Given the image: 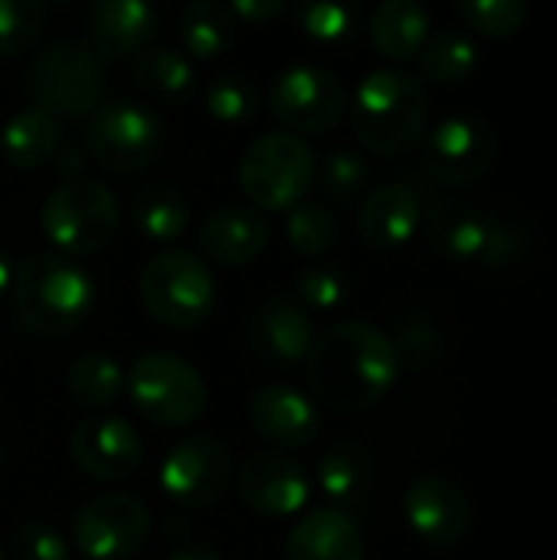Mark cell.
Returning <instances> with one entry per match:
<instances>
[{"mask_svg":"<svg viewBox=\"0 0 557 560\" xmlns=\"http://www.w3.org/2000/svg\"><path fill=\"white\" fill-rule=\"evenodd\" d=\"M401 364L391 335L371 322H338L315 335L305 358L309 397L338 413L381 404L397 384Z\"/></svg>","mask_w":557,"mask_h":560,"instance_id":"6da1fadb","label":"cell"},{"mask_svg":"<svg viewBox=\"0 0 557 560\" xmlns=\"http://www.w3.org/2000/svg\"><path fill=\"white\" fill-rule=\"evenodd\" d=\"M95 302L92 279L82 266L59 253H33L20 259L10 282V308L23 331L59 338L76 331Z\"/></svg>","mask_w":557,"mask_h":560,"instance_id":"7a4b0ae2","label":"cell"},{"mask_svg":"<svg viewBox=\"0 0 557 560\" xmlns=\"http://www.w3.org/2000/svg\"><path fill=\"white\" fill-rule=\"evenodd\" d=\"M430 118V98L417 75L404 69H374L361 79L351 102L355 138L378 158H397L420 144Z\"/></svg>","mask_w":557,"mask_h":560,"instance_id":"3957f363","label":"cell"},{"mask_svg":"<svg viewBox=\"0 0 557 560\" xmlns=\"http://www.w3.org/2000/svg\"><path fill=\"white\" fill-rule=\"evenodd\" d=\"M138 295L144 312L171 328H200L217 305V282L210 266L190 249H164L151 256L138 276Z\"/></svg>","mask_w":557,"mask_h":560,"instance_id":"277c9868","label":"cell"},{"mask_svg":"<svg viewBox=\"0 0 557 560\" xmlns=\"http://www.w3.org/2000/svg\"><path fill=\"white\" fill-rule=\"evenodd\" d=\"M315 151L292 131L259 135L240 158V187L259 213H289L315 184Z\"/></svg>","mask_w":557,"mask_h":560,"instance_id":"5b68a950","label":"cell"},{"mask_svg":"<svg viewBox=\"0 0 557 560\" xmlns=\"http://www.w3.org/2000/svg\"><path fill=\"white\" fill-rule=\"evenodd\" d=\"M125 390L138 417L161 430L190 427L207 410V384L200 371L171 351L141 354L125 377Z\"/></svg>","mask_w":557,"mask_h":560,"instance_id":"8992f818","label":"cell"},{"mask_svg":"<svg viewBox=\"0 0 557 560\" xmlns=\"http://www.w3.org/2000/svg\"><path fill=\"white\" fill-rule=\"evenodd\" d=\"M39 226L59 253L92 256L102 253L118 230V200L105 184L72 177L43 200Z\"/></svg>","mask_w":557,"mask_h":560,"instance_id":"52a82bcc","label":"cell"},{"mask_svg":"<svg viewBox=\"0 0 557 560\" xmlns=\"http://www.w3.org/2000/svg\"><path fill=\"white\" fill-rule=\"evenodd\" d=\"M26 89L36 108L49 112L56 121L89 118L102 105V62L85 43H53L33 56Z\"/></svg>","mask_w":557,"mask_h":560,"instance_id":"ba28073f","label":"cell"},{"mask_svg":"<svg viewBox=\"0 0 557 560\" xmlns=\"http://www.w3.org/2000/svg\"><path fill=\"white\" fill-rule=\"evenodd\" d=\"M85 148L102 167L115 174H135L161 158L164 121L144 102L112 98L85 118Z\"/></svg>","mask_w":557,"mask_h":560,"instance_id":"9c48e42d","label":"cell"},{"mask_svg":"<svg viewBox=\"0 0 557 560\" xmlns=\"http://www.w3.org/2000/svg\"><path fill=\"white\" fill-rule=\"evenodd\" d=\"M345 108H348L345 85L325 66H312V62L289 66L269 85L272 118L299 138L332 131L345 118Z\"/></svg>","mask_w":557,"mask_h":560,"instance_id":"30bf717a","label":"cell"},{"mask_svg":"<svg viewBox=\"0 0 557 560\" xmlns=\"http://www.w3.org/2000/svg\"><path fill=\"white\" fill-rule=\"evenodd\" d=\"M499 158V135L483 115H453L440 121L423 148L427 174L443 187L479 184Z\"/></svg>","mask_w":557,"mask_h":560,"instance_id":"8fae6325","label":"cell"},{"mask_svg":"<svg viewBox=\"0 0 557 560\" xmlns=\"http://www.w3.org/2000/svg\"><path fill=\"white\" fill-rule=\"evenodd\" d=\"M230 479V450L210 433H194L174 443L158 472L161 492L184 509H213L227 495Z\"/></svg>","mask_w":557,"mask_h":560,"instance_id":"7c38bea8","label":"cell"},{"mask_svg":"<svg viewBox=\"0 0 557 560\" xmlns=\"http://www.w3.org/2000/svg\"><path fill=\"white\" fill-rule=\"evenodd\" d=\"M151 538V512L141 499L108 492L85 502L72 518V541L89 560L135 558Z\"/></svg>","mask_w":557,"mask_h":560,"instance_id":"4fadbf2b","label":"cell"},{"mask_svg":"<svg viewBox=\"0 0 557 560\" xmlns=\"http://www.w3.org/2000/svg\"><path fill=\"white\" fill-rule=\"evenodd\" d=\"M240 502L263 518H292L309 505L312 482L302 463L279 450H259L236 472Z\"/></svg>","mask_w":557,"mask_h":560,"instance_id":"5bb4252c","label":"cell"},{"mask_svg":"<svg viewBox=\"0 0 557 560\" xmlns=\"http://www.w3.org/2000/svg\"><path fill=\"white\" fill-rule=\"evenodd\" d=\"M69 456L76 469L95 482H125L138 472L144 450L138 430L121 417H85L69 433Z\"/></svg>","mask_w":557,"mask_h":560,"instance_id":"9a60e30c","label":"cell"},{"mask_svg":"<svg viewBox=\"0 0 557 560\" xmlns=\"http://www.w3.org/2000/svg\"><path fill=\"white\" fill-rule=\"evenodd\" d=\"M312 341H315L312 315L292 295L263 299L246 322L250 354L272 371H289L292 364H305Z\"/></svg>","mask_w":557,"mask_h":560,"instance_id":"2e32d148","label":"cell"},{"mask_svg":"<svg viewBox=\"0 0 557 560\" xmlns=\"http://www.w3.org/2000/svg\"><path fill=\"white\" fill-rule=\"evenodd\" d=\"M404 518L423 545L453 548L466 538L473 512L466 492L453 479L427 472L404 492Z\"/></svg>","mask_w":557,"mask_h":560,"instance_id":"e0dca14e","label":"cell"},{"mask_svg":"<svg viewBox=\"0 0 557 560\" xmlns=\"http://www.w3.org/2000/svg\"><path fill=\"white\" fill-rule=\"evenodd\" d=\"M250 423L266 443L279 450H302L322 430L318 404L292 384H266L253 390Z\"/></svg>","mask_w":557,"mask_h":560,"instance_id":"ac0fdd59","label":"cell"},{"mask_svg":"<svg viewBox=\"0 0 557 560\" xmlns=\"http://www.w3.org/2000/svg\"><path fill=\"white\" fill-rule=\"evenodd\" d=\"M158 10L144 0H95L85 7V46L102 59H128L151 46Z\"/></svg>","mask_w":557,"mask_h":560,"instance_id":"d6986e66","label":"cell"},{"mask_svg":"<svg viewBox=\"0 0 557 560\" xmlns=\"http://www.w3.org/2000/svg\"><path fill=\"white\" fill-rule=\"evenodd\" d=\"M378 476V459L364 440L341 436L318 459V489L328 499V509L341 515H361L368 509Z\"/></svg>","mask_w":557,"mask_h":560,"instance_id":"ffe728a7","label":"cell"},{"mask_svg":"<svg viewBox=\"0 0 557 560\" xmlns=\"http://www.w3.org/2000/svg\"><path fill=\"white\" fill-rule=\"evenodd\" d=\"M272 226L266 213L250 203H227L207 213L197 243L200 253L217 266H246L269 246Z\"/></svg>","mask_w":557,"mask_h":560,"instance_id":"44dd1931","label":"cell"},{"mask_svg":"<svg viewBox=\"0 0 557 560\" xmlns=\"http://www.w3.org/2000/svg\"><path fill=\"white\" fill-rule=\"evenodd\" d=\"M420 197L407 184H381L374 187L358 210V233L364 246L378 253L401 249L414 240L420 226Z\"/></svg>","mask_w":557,"mask_h":560,"instance_id":"7402d4cb","label":"cell"},{"mask_svg":"<svg viewBox=\"0 0 557 560\" xmlns=\"http://www.w3.org/2000/svg\"><path fill=\"white\" fill-rule=\"evenodd\" d=\"M489 220H492L489 210L469 200L443 197V200H433V207L427 210V240L433 253L443 256L446 262L479 266L486 253V240H489Z\"/></svg>","mask_w":557,"mask_h":560,"instance_id":"603a6c76","label":"cell"},{"mask_svg":"<svg viewBox=\"0 0 557 560\" xmlns=\"http://www.w3.org/2000/svg\"><path fill=\"white\" fill-rule=\"evenodd\" d=\"M286 560H368V548L355 518L315 509L289 532Z\"/></svg>","mask_w":557,"mask_h":560,"instance_id":"cb8c5ba5","label":"cell"},{"mask_svg":"<svg viewBox=\"0 0 557 560\" xmlns=\"http://www.w3.org/2000/svg\"><path fill=\"white\" fill-rule=\"evenodd\" d=\"M135 85L158 105H184L197 92V72L190 59L171 46H148L131 59Z\"/></svg>","mask_w":557,"mask_h":560,"instance_id":"d4e9b609","label":"cell"},{"mask_svg":"<svg viewBox=\"0 0 557 560\" xmlns=\"http://www.w3.org/2000/svg\"><path fill=\"white\" fill-rule=\"evenodd\" d=\"M371 43L384 59L407 62L430 39V13L417 0H384L371 13Z\"/></svg>","mask_w":557,"mask_h":560,"instance_id":"484cf974","label":"cell"},{"mask_svg":"<svg viewBox=\"0 0 557 560\" xmlns=\"http://www.w3.org/2000/svg\"><path fill=\"white\" fill-rule=\"evenodd\" d=\"M56 151H59V125L49 112L36 105L16 112L0 131V154L16 171L43 167Z\"/></svg>","mask_w":557,"mask_h":560,"instance_id":"4316f807","label":"cell"},{"mask_svg":"<svg viewBox=\"0 0 557 560\" xmlns=\"http://www.w3.org/2000/svg\"><path fill=\"white\" fill-rule=\"evenodd\" d=\"M131 223L151 243H174L187 233L190 203L177 187L148 184L131 197Z\"/></svg>","mask_w":557,"mask_h":560,"instance_id":"83f0119b","label":"cell"},{"mask_svg":"<svg viewBox=\"0 0 557 560\" xmlns=\"http://www.w3.org/2000/svg\"><path fill=\"white\" fill-rule=\"evenodd\" d=\"M177 33L194 59H217L236 46V16L227 3L197 0L181 10Z\"/></svg>","mask_w":557,"mask_h":560,"instance_id":"f1b7e54d","label":"cell"},{"mask_svg":"<svg viewBox=\"0 0 557 560\" xmlns=\"http://www.w3.org/2000/svg\"><path fill=\"white\" fill-rule=\"evenodd\" d=\"M66 390L76 404L89 410H105L125 394V371L112 354L89 351L76 358L66 371Z\"/></svg>","mask_w":557,"mask_h":560,"instance_id":"f546056e","label":"cell"},{"mask_svg":"<svg viewBox=\"0 0 557 560\" xmlns=\"http://www.w3.org/2000/svg\"><path fill=\"white\" fill-rule=\"evenodd\" d=\"M479 66V46L463 30H440L420 49V72L437 85H460Z\"/></svg>","mask_w":557,"mask_h":560,"instance_id":"4dcf8cb0","label":"cell"},{"mask_svg":"<svg viewBox=\"0 0 557 560\" xmlns=\"http://www.w3.org/2000/svg\"><path fill=\"white\" fill-rule=\"evenodd\" d=\"M338 236H341L338 220L322 203L302 200L286 213V240L299 256H312V259L328 256L338 246Z\"/></svg>","mask_w":557,"mask_h":560,"instance_id":"1f68e13d","label":"cell"},{"mask_svg":"<svg viewBox=\"0 0 557 560\" xmlns=\"http://www.w3.org/2000/svg\"><path fill=\"white\" fill-rule=\"evenodd\" d=\"M351 295V276L335 262H309L292 279V299L312 312H335Z\"/></svg>","mask_w":557,"mask_h":560,"instance_id":"d6a6232c","label":"cell"},{"mask_svg":"<svg viewBox=\"0 0 557 560\" xmlns=\"http://www.w3.org/2000/svg\"><path fill=\"white\" fill-rule=\"evenodd\" d=\"M204 105H207V115L217 118L220 125H246L259 115L263 108V95L259 89L253 85L250 75H240V72H220L207 92H204Z\"/></svg>","mask_w":557,"mask_h":560,"instance_id":"836d02e7","label":"cell"},{"mask_svg":"<svg viewBox=\"0 0 557 560\" xmlns=\"http://www.w3.org/2000/svg\"><path fill=\"white\" fill-rule=\"evenodd\" d=\"M456 13L463 23L489 39L515 36L529 23V3L525 0H460Z\"/></svg>","mask_w":557,"mask_h":560,"instance_id":"e575fe53","label":"cell"},{"mask_svg":"<svg viewBox=\"0 0 557 560\" xmlns=\"http://www.w3.org/2000/svg\"><path fill=\"white\" fill-rule=\"evenodd\" d=\"M368 177H371V167L368 161L358 154V151H348V148H338L332 151L322 167H318V180H322V194L332 200V203H355L364 187H368Z\"/></svg>","mask_w":557,"mask_h":560,"instance_id":"d590c367","label":"cell"},{"mask_svg":"<svg viewBox=\"0 0 557 560\" xmlns=\"http://www.w3.org/2000/svg\"><path fill=\"white\" fill-rule=\"evenodd\" d=\"M292 16H295L299 30L305 36H312L315 43H341V39H351L358 30V13L345 3L309 0V3H295Z\"/></svg>","mask_w":557,"mask_h":560,"instance_id":"8d00e7d4","label":"cell"},{"mask_svg":"<svg viewBox=\"0 0 557 560\" xmlns=\"http://www.w3.org/2000/svg\"><path fill=\"white\" fill-rule=\"evenodd\" d=\"M46 26V3L0 0V56H16L36 43Z\"/></svg>","mask_w":557,"mask_h":560,"instance_id":"74e56055","label":"cell"},{"mask_svg":"<svg viewBox=\"0 0 557 560\" xmlns=\"http://www.w3.org/2000/svg\"><path fill=\"white\" fill-rule=\"evenodd\" d=\"M391 341L397 351V364H407L414 371H430L443 358V335L427 318L404 322L397 338H391Z\"/></svg>","mask_w":557,"mask_h":560,"instance_id":"f35d334b","label":"cell"},{"mask_svg":"<svg viewBox=\"0 0 557 560\" xmlns=\"http://www.w3.org/2000/svg\"><path fill=\"white\" fill-rule=\"evenodd\" d=\"M529 246H532V236H529V230L519 220L492 213V220H489V240H486V253H483L479 266H486V269L519 266L529 256Z\"/></svg>","mask_w":557,"mask_h":560,"instance_id":"ab89813d","label":"cell"},{"mask_svg":"<svg viewBox=\"0 0 557 560\" xmlns=\"http://www.w3.org/2000/svg\"><path fill=\"white\" fill-rule=\"evenodd\" d=\"M10 551L16 560H69L66 538L46 522H26L13 532Z\"/></svg>","mask_w":557,"mask_h":560,"instance_id":"60d3db41","label":"cell"},{"mask_svg":"<svg viewBox=\"0 0 557 560\" xmlns=\"http://www.w3.org/2000/svg\"><path fill=\"white\" fill-rule=\"evenodd\" d=\"M227 7H230V13L236 20L253 23V26L256 23H269V20H276V16H282L289 10V3H282V0H233Z\"/></svg>","mask_w":557,"mask_h":560,"instance_id":"b9f144b4","label":"cell"},{"mask_svg":"<svg viewBox=\"0 0 557 560\" xmlns=\"http://www.w3.org/2000/svg\"><path fill=\"white\" fill-rule=\"evenodd\" d=\"M167 560H223L213 548H207V545H184V548H177L174 555Z\"/></svg>","mask_w":557,"mask_h":560,"instance_id":"7bdbcfd3","label":"cell"},{"mask_svg":"<svg viewBox=\"0 0 557 560\" xmlns=\"http://www.w3.org/2000/svg\"><path fill=\"white\" fill-rule=\"evenodd\" d=\"M10 282H13V266H10V256L0 249V295L10 289Z\"/></svg>","mask_w":557,"mask_h":560,"instance_id":"ee69618b","label":"cell"},{"mask_svg":"<svg viewBox=\"0 0 557 560\" xmlns=\"http://www.w3.org/2000/svg\"><path fill=\"white\" fill-rule=\"evenodd\" d=\"M3 463H7V453H3V443H0V469H3Z\"/></svg>","mask_w":557,"mask_h":560,"instance_id":"f6af8a7d","label":"cell"},{"mask_svg":"<svg viewBox=\"0 0 557 560\" xmlns=\"http://www.w3.org/2000/svg\"><path fill=\"white\" fill-rule=\"evenodd\" d=\"M0 560H3V551H0Z\"/></svg>","mask_w":557,"mask_h":560,"instance_id":"bcb514c9","label":"cell"}]
</instances>
